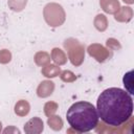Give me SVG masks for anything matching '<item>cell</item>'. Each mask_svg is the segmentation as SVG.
Here are the masks:
<instances>
[{
  "instance_id": "1",
  "label": "cell",
  "mask_w": 134,
  "mask_h": 134,
  "mask_svg": "<svg viewBox=\"0 0 134 134\" xmlns=\"http://www.w3.org/2000/svg\"><path fill=\"white\" fill-rule=\"evenodd\" d=\"M96 110L102 125L111 128L104 132H127L126 127L133 126V99L124 89L116 87L105 89L97 97Z\"/></svg>"
},
{
  "instance_id": "2",
  "label": "cell",
  "mask_w": 134,
  "mask_h": 134,
  "mask_svg": "<svg viewBox=\"0 0 134 134\" xmlns=\"http://www.w3.org/2000/svg\"><path fill=\"white\" fill-rule=\"evenodd\" d=\"M66 118L71 129L77 133H86L95 129L99 121L96 108L85 100L72 104L67 110Z\"/></svg>"
},
{
  "instance_id": "3",
  "label": "cell",
  "mask_w": 134,
  "mask_h": 134,
  "mask_svg": "<svg viewBox=\"0 0 134 134\" xmlns=\"http://www.w3.org/2000/svg\"><path fill=\"white\" fill-rule=\"evenodd\" d=\"M43 17L47 25L50 27H59L64 24L66 20V13L61 4L49 2L43 8Z\"/></svg>"
},
{
  "instance_id": "4",
  "label": "cell",
  "mask_w": 134,
  "mask_h": 134,
  "mask_svg": "<svg viewBox=\"0 0 134 134\" xmlns=\"http://www.w3.org/2000/svg\"><path fill=\"white\" fill-rule=\"evenodd\" d=\"M63 46L67 50L68 60L73 66L79 67L84 63L86 49L85 46L79 42V40L74 38H68L64 41Z\"/></svg>"
},
{
  "instance_id": "5",
  "label": "cell",
  "mask_w": 134,
  "mask_h": 134,
  "mask_svg": "<svg viewBox=\"0 0 134 134\" xmlns=\"http://www.w3.org/2000/svg\"><path fill=\"white\" fill-rule=\"evenodd\" d=\"M87 52L98 63H104L111 57V51L98 43H92L87 47Z\"/></svg>"
},
{
  "instance_id": "6",
  "label": "cell",
  "mask_w": 134,
  "mask_h": 134,
  "mask_svg": "<svg viewBox=\"0 0 134 134\" xmlns=\"http://www.w3.org/2000/svg\"><path fill=\"white\" fill-rule=\"evenodd\" d=\"M44 130V122L40 117H32L24 125V132L26 134H40Z\"/></svg>"
},
{
  "instance_id": "7",
  "label": "cell",
  "mask_w": 134,
  "mask_h": 134,
  "mask_svg": "<svg viewBox=\"0 0 134 134\" xmlns=\"http://www.w3.org/2000/svg\"><path fill=\"white\" fill-rule=\"evenodd\" d=\"M54 91V83L50 80L42 81L37 88V95L40 98H46L50 96Z\"/></svg>"
},
{
  "instance_id": "8",
  "label": "cell",
  "mask_w": 134,
  "mask_h": 134,
  "mask_svg": "<svg viewBox=\"0 0 134 134\" xmlns=\"http://www.w3.org/2000/svg\"><path fill=\"white\" fill-rule=\"evenodd\" d=\"M133 18V9L130 6H120V8L118 9V12H116L114 14V19L117 22H121V23H128L132 20Z\"/></svg>"
},
{
  "instance_id": "9",
  "label": "cell",
  "mask_w": 134,
  "mask_h": 134,
  "mask_svg": "<svg viewBox=\"0 0 134 134\" xmlns=\"http://www.w3.org/2000/svg\"><path fill=\"white\" fill-rule=\"evenodd\" d=\"M100 8L110 15H114L120 8V3L118 0H99Z\"/></svg>"
},
{
  "instance_id": "10",
  "label": "cell",
  "mask_w": 134,
  "mask_h": 134,
  "mask_svg": "<svg viewBox=\"0 0 134 134\" xmlns=\"http://www.w3.org/2000/svg\"><path fill=\"white\" fill-rule=\"evenodd\" d=\"M61 71L62 70H61V68H60L59 65H57V64H50V63L47 64V65H45V66H43L42 69H41L42 75H44L47 79H53V77L59 76L60 73H61Z\"/></svg>"
},
{
  "instance_id": "11",
  "label": "cell",
  "mask_w": 134,
  "mask_h": 134,
  "mask_svg": "<svg viewBox=\"0 0 134 134\" xmlns=\"http://www.w3.org/2000/svg\"><path fill=\"white\" fill-rule=\"evenodd\" d=\"M50 58L54 62V64H57L59 66H62V65L66 64L67 63V60H68L66 53L64 52V50H62L59 47H54V48L51 49Z\"/></svg>"
},
{
  "instance_id": "12",
  "label": "cell",
  "mask_w": 134,
  "mask_h": 134,
  "mask_svg": "<svg viewBox=\"0 0 134 134\" xmlns=\"http://www.w3.org/2000/svg\"><path fill=\"white\" fill-rule=\"evenodd\" d=\"M14 111L17 116H20V117L26 116L30 111V105L26 99H20L15 104Z\"/></svg>"
},
{
  "instance_id": "13",
  "label": "cell",
  "mask_w": 134,
  "mask_h": 134,
  "mask_svg": "<svg viewBox=\"0 0 134 134\" xmlns=\"http://www.w3.org/2000/svg\"><path fill=\"white\" fill-rule=\"evenodd\" d=\"M93 25L96 28V30L103 32L108 28V18L104 14H97L94 17Z\"/></svg>"
},
{
  "instance_id": "14",
  "label": "cell",
  "mask_w": 134,
  "mask_h": 134,
  "mask_svg": "<svg viewBox=\"0 0 134 134\" xmlns=\"http://www.w3.org/2000/svg\"><path fill=\"white\" fill-rule=\"evenodd\" d=\"M50 54L47 52V51H38L36 52L35 57H34V61L36 63L37 66H40V67H43L47 64L50 63Z\"/></svg>"
},
{
  "instance_id": "15",
  "label": "cell",
  "mask_w": 134,
  "mask_h": 134,
  "mask_svg": "<svg viewBox=\"0 0 134 134\" xmlns=\"http://www.w3.org/2000/svg\"><path fill=\"white\" fill-rule=\"evenodd\" d=\"M133 76H134V71L130 70L127 73H125V75L122 77L124 86H125V88H126V90L129 94H134V80H133Z\"/></svg>"
},
{
  "instance_id": "16",
  "label": "cell",
  "mask_w": 134,
  "mask_h": 134,
  "mask_svg": "<svg viewBox=\"0 0 134 134\" xmlns=\"http://www.w3.org/2000/svg\"><path fill=\"white\" fill-rule=\"evenodd\" d=\"M47 125L53 131H60L63 128V119L59 115H50L47 118Z\"/></svg>"
},
{
  "instance_id": "17",
  "label": "cell",
  "mask_w": 134,
  "mask_h": 134,
  "mask_svg": "<svg viewBox=\"0 0 134 134\" xmlns=\"http://www.w3.org/2000/svg\"><path fill=\"white\" fill-rule=\"evenodd\" d=\"M27 1L28 0H8L7 5L13 12L20 13L25 8V6L27 4Z\"/></svg>"
},
{
  "instance_id": "18",
  "label": "cell",
  "mask_w": 134,
  "mask_h": 134,
  "mask_svg": "<svg viewBox=\"0 0 134 134\" xmlns=\"http://www.w3.org/2000/svg\"><path fill=\"white\" fill-rule=\"evenodd\" d=\"M58 109H59V105H58V103L52 102V100L45 103L44 108H43V110H44V114H45L47 117L50 116V115H53V114L58 111Z\"/></svg>"
},
{
  "instance_id": "19",
  "label": "cell",
  "mask_w": 134,
  "mask_h": 134,
  "mask_svg": "<svg viewBox=\"0 0 134 134\" xmlns=\"http://www.w3.org/2000/svg\"><path fill=\"white\" fill-rule=\"evenodd\" d=\"M60 79H61V81H63L64 83H73V82H75L76 81V75L71 71V70H63V71H61V73H60Z\"/></svg>"
},
{
  "instance_id": "20",
  "label": "cell",
  "mask_w": 134,
  "mask_h": 134,
  "mask_svg": "<svg viewBox=\"0 0 134 134\" xmlns=\"http://www.w3.org/2000/svg\"><path fill=\"white\" fill-rule=\"evenodd\" d=\"M12 61V52L6 49L3 48L0 50V64H8Z\"/></svg>"
},
{
  "instance_id": "21",
  "label": "cell",
  "mask_w": 134,
  "mask_h": 134,
  "mask_svg": "<svg viewBox=\"0 0 134 134\" xmlns=\"http://www.w3.org/2000/svg\"><path fill=\"white\" fill-rule=\"evenodd\" d=\"M106 45H107L108 49H111V50H119L121 48V45H120L119 41L117 39H115V38H109V39H107Z\"/></svg>"
},
{
  "instance_id": "22",
  "label": "cell",
  "mask_w": 134,
  "mask_h": 134,
  "mask_svg": "<svg viewBox=\"0 0 134 134\" xmlns=\"http://www.w3.org/2000/svg\"><path fill=\"white\" fill-rule=\"evenodd\" d=\"M3 134H10V133H17V134H20V130L15 128L14 126H10V127H7L6 129H4L2 131Z\"/></svg>"
},
{
  "instance_id": "23",
  "label": "cell",
  "mask_w": 134,
  "mask_h": 134,
  "mask_svg": "<svg viewBox=\"0 0 134 134\" xmlns=\"http://www.w3.org/2000/svg\"><path fill=\"white\" fill-rule=\"evenodd\" d=\"M122 1L127 4H133L134 3V0H122Z\"/></svg>"
},
{
  "instance_id": "24",
  "label": "cell",
  "mask_w": 134,
  "mask_h": 134,
  "mask_svg": "<svg viewBox=\"0 0 134 134\" xmlns=\"http://www.w3.org/2000/svg\"><path fill=\"white\" fill-rule=\"evenodd\" d=\"M2 132V122L0 121V133Z\"/></svg>"
}]
</instances>
